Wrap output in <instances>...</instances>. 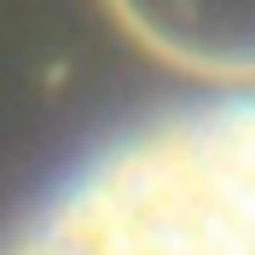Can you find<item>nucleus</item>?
<instances>
[{
  "label": "nucleus",
  "instance_id": "f257e3e1",
  "mask_svg": "<svg viewBox=\"0 0 255 255\" xmlns=\"http://www.w3.org/2000/svg\"><path fill=\"white\" fill-rule=\"evenodd\" d=\"M0 255H255V93L105 139L6 226Z\"/></svg>",
  "mask_w": 255,
  "mask_h": 255
}]
</instances>
